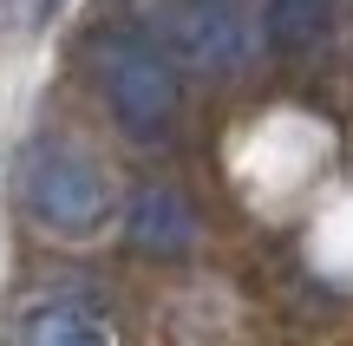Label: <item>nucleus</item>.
<instances>
[{
	"label": "nucleus",
	"mask_w": 353,
	"mask_h": 346,
	"mask_svg": "<svg viewBox=\"0 0 353 346\" xmlns=\"http://www.w3.org/2000/svg\"><path fill=\"white\" fill-rule=\"evenodd\" d=\"M20 346H118V334L85 301H39L20 321Z\"/></svg>",
	"instance_id": "39448f33"
},
{
	"label": "nucleus",
	"mask_w": 353,
	"mask_h": 346,
	"mask_svg": "<svg viewBox=\"0 0 353 346\" xmlns=\"http://www.w3.org/2000/svg\"><path fill=\"white\" fill-rule=\"evenodd\" d=\"M92 85H99L105 111L144 144H157L176 125V65L138 26H105L92 39Z\"/></svg>",
	"instance_id": "f257e3e1"
},
{
	"label": "nucleus",
	"mask_w": 353,
	"mask_h": 346,
	"mask_svg": "<svg viewBox=\"0 0 353 346\" xmlns=\"http://www.w3.org/2000/svg\"><path fill=\"white\" fill-rule=\"evenodd\" d=\"M20 196L33 209V222H46L52 235H92L112 216V190H105V170L92 164L79 144H33L20 170Z\"/></svg>",
	"instance_id": "f03ea898"
},
{
	"label": "nucleus",
	"mask_w": 353,
	"mask_h": 346,
	"mask_svg": "<svg viewBox=\"0 0 353 346\" xmlns=\"http://www.w3.org/2000/svg\"><path fill=\"white\" fill-rule=\"evenodd\" d=\"M164 33H170V52L196 72H242L255 52V33H249V7L242 0H170L164 7Z\"/></svg>",
	"instance_id": "7ed1b4c3"
},
{
	"label": "nucleus",
	"mask_w": 353,
	"mask_h": 346,
	"mask_svg": "<svg viewBox=\"0 0 353 346\" xmlns=\"http://www.w3.org/2000/svg\"><path fill=\"white\" fill-rule=\"evenodd\" d=\"M125 235L138 255H190V242H196V209H190L183 190H170V183H138L125 203Z\"/></svg>",
	"instance_id": "20e7f679"
},
{
	"label": "nucleus",
	"mask_w": 353,
	"mask_h": 346,
	"mask_svg": "<svg viewBox=\"0 0 353 346\" xmlns=\"http://www.w3.org/2000/svg\"><path fill=\"white\" fill-rule=\"evenodd\" d=\"M334 26V0H268V39L281 52H314Z\"/></svg>",
	"instance_id": "423d86ee"
}]
</instances>
